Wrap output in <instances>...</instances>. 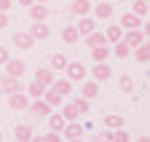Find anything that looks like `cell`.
Returning <instances> with one entry per match:
<instances>
[{
	"label": "cell",
	"instance_id": "1",
	"mask_svg": "<svg viewBox=\"0 0 150 142\" xmlns=\"http://www.w3.org/2000/svg\"><path fill=\"white\" fill-rule=\"evenodd\" d=\"M64 75H67V81H70V83H81V81H86L88 70H86V64H83V62H67Z\"/></svg>",
	"mask_w": 150,
	"mask_h": 142
},
{
	"label": "cell",
	"instance_id": "2",
	"mask_svg": "<svg viewBox=\"0 0 150 142\" xmlns=\"http://www.w3.org/2000/svg\"><path fill=\"white\" fill-rule=\"evenodd\" d=\"M27 110H30V113H32L35 118H46V115H48V113H51L54 107H51V105H48V102H46V99L40 97V99H30Z\"/></svg>",
	"mask_w": 150,
	"mask_h": 142
},
{
	"label": "cell",
	"instance_id": "3",
	"mask_svg": "<svg viewBox=\"0 0 150 142\" xmlns=\"http://www.w3.org/2000/svg\"><path fill=\"white\" fill-rule=\"evenodd\" d=\"M11 40H13V46H16V48H22V51H30V48L35 46V38H32L27 30L13 32V35H11Z\"/></svg>",
	"mask_w": 150,
	"mask_h": 142
},
{
	"label": "cell",
	"instance_id": "4",
	"mask_svg": "<svg viewBox=\"0 0 150 142\" xmlns=\"http://www.w3.org/2000/svg\"><path fill=\"white\" fill-rule=\"evenodd\" d=\"M0 91L3 94H13V91H22V78H11V75H0Z\"/></svg>",
	"mask_w": 150,
	"mask_h": 142
},
{
	"label": "cell",
	"instance_id": "5",
	"mask_svg": "<svg viewBox=\"0 0 150 142\" xmlns=\"http://www.w3.org/2000/svg\"><path fill=\"white\" fill-rule=\"evenodd\" d=\"M3 67H6V75H11V78H22V75L27 73V64H24L22 59H13V57H11Z\"/></svg>",
	"mask_w": 150,
	"mask_h": 142
},
{
	"label": "cell",
	"instance_id": "6",
	"mask_svg": "<svg viewBox=\"0 0 150 142\" xmlns=\"http://www.w3.org/2000/svg\"><path fill=\"white\" fill-rule=\"evenodd\" d=\"M91 75H94V81H97V83H105V81H110V78H112V70H110V64H107V62H94Z\"/></svg>",
	"mask_w": 150,
	"mask_h": 142
},
{
	"label": "cell",
	"instance_id": "7",
	"mask_svg": "<svg viewBox=\"0 0 150 142\" xmlns=\"http://www.w3.org/2000/svg\"><path fill=\"white\" fill-rule=\"evenodd\" d=\"M8 105H11V110H27V105H30V97L24 94V91H13V94H8Z\"/></svg>",
	"mask_w": 150,
	"mask_h": 142
},
{
	"label": "cell",
	"instance_id": "8",
	"mask_svg": "<svg viewBox=\"0 0 150 142\" xmlns=\"http://www.w3.org/2000/svg\"><path fill=\"white\" fill-rule=\"evenodd\" d=\"M62 137H64V139H78V137H83V123H78V121H67L64 129H62Z\"/></svg>",
	"mask_w": 150,
	"mask_h": 142
},
{
	"label": "cell",
	"instance_id": "9",
	"mask_svg": "<svg viewBox=\"0 0 150 142\" xmlns=\"http://www.w3.org/2000/svg\"><path fill=\"white\" fill-rule=\"evenodd\" d=\"M121 30H142V19L131 11H123L121 16Z\"/></svg>",
	"mask_w": 150,
	"mask_h": 142
},
{
	"label": "cell",
	"instance_id": "10",
	"mask_svg": "<svg viewBox=\"0 0 150 142\" xmlns=\"http://www.w3.org/2000/svg\"><path fill=\"white\" fill-rule=\"evenodd\" d=\"M54 78H56V75H54V70H51V67H38V73H35L32 81H38L43 88H48V86L54 83Z\"/></svg>",
	"mask_w": 150,
	"mask_h": 142
},
{
	"label": "cell",
	"instance_id": "11",
	"mask_svg": "<svg viewBox=\"0 0 150 142\" xmlns=\"http://www.w3.org/2000/svg\"><path fill=\"white\" fill-rule=\"evenodd\" d=\"M123 43H126L129 48H137L139 43H145V30H126Z\"/></svg>",
	"mask_w": 150,
	"mask_h": 142
},
{
	"label": "cell",
	"instance_id": "12",
	"mask_svg": "<svg viewBox=\"0 0 150 142\" xmlns=\"http://www.w3.org/2000/svg\"><path fill=\"white\" fill-rule=\"evenodd\" d=\"M48 13H51V8H46V3H32V6H30V16H32V22H46V19H48Z\"/></svg>",
	"mask_w": 150,
	"mask_h": 142
},
{
	"label": "cell",
	"instance_id": "13",
	"mask_svg": "<svg viewBox=\"0 0 150 142\" xmlns=\"http://www.w3.org/2000/svg\"><path fill=\"white\" fill-rule=\"evenodd\" d=\"M30 35L35 40H46L48 35H51V27L46 24V22H32V27H30Z\"/></svg>",
	"mask_w": 150,
	"mask_h": 142
},
{
	"label": "cell",
	"instance_id": "14",
	"mask_svg": "<svg viewBox=\"0 0 150 142\" xmlns=\"http://www.w3.org/2000/svg\"><path fill=\"white\" fill-rule=\"evenodd\" d=\"M75 30H78V35H83V38H86L88 32L97 30V22H94L91 16H78V24H75Z\"/></svg>",
	"mask_w": 150,
	"mask_h": 142
},
{
	"label": "cell",
	"instance_id": "15",
	"mask_svg": "<svg viewBox=\"0 0 150 142\" xmlns=\"http://www.w3.org/2000/svg\"><path fill=\"white\" fill-rule=\"evenodd\" d=\"M91 11H94L97 19H110L112 16V3L110 0H99V6H91Z\"/></svg>",
	"mask_w": 150,
	"mask_h": 142
},
{
	"label": "cell",
	"instance_id": "16",
	"mask_svg": "<svg viewBox=\"0 0 150 142\" xmlns=\"http://www.w3.org/2000/svg\"><path fill=\"white\" fill-rule=\"evenodd\" d=\"M13 137L19 142H30L32 139V126H30V123H16V126H13Z\"/></svg>",
	"mask_w": 150,
	"mask_h": 142
},
{
	"label": "cell",
	"instance_id": "17",
	"mask_svg": "<svg viewBox=\"0 0 150 142\" xmlns=\"http://www.w3.org/2000/svg\"><path fill=\"white\" fill-rule=\"evenodd\" d=\"M51 88H54L56 94H62V97H70V94H72V83H70L67 78H62V81H59V78H54Z\"/></svg>",
	"mask_w": 150,
	"mask_h": 142
},
{
	"label": "cell",
	"instance_id": "18",
	"mask_svg": "<svg viewBox=\"0 0 150 142\" xmlns=\"http://www.w3.org/2000/svg\"><path fill=\"white\" fill-rule=\"evenodd\" d=\"M70 13H72V16H88V13H91V3H88V0H72Z\"/></svg>",
	"mask_w": 150,
	"mask_h": 142
},
{
	"label": "cell",
	"instance_id": "19",
	"mask_svg": "<svg viewBox=\"0 0 150 142\" xmlns=\"http://www.w3.org/2000/svg\"><path fill=\"white\" fill-rule=\"evenodd\" d=\"M131 51H134V59L137 62H142V64H147L150 62V43L145 40V43H139L137 48H131Z\"/></svg>",
	"mask_w": 150,
	"mask_h": 142
},
{
	"label": "cell",
	"instance_id": "20",
	"mask_svg": "<svg viewBox=\"0 0 150 142\" xmlns=\"http://www.w3.org/2000/svg\"><path fill=\"white\" fill-rule=\"evenodd\" d=\"M91 59H94V62H107V59H110V43L94 46V48H91Z\"/></svg>",
	"mask_w": 150,
	"mask_h": 142
},
{
	"label": "cell",
	"instance_id": "21",
	"mask_svg": "<svg viewBox=\"0 0 150 142\" xmlns=\"http://www.w3.org/2000/svg\"><path fill=\"white\" fill-rule=\"evenodd\" d=\"M67 62H70V59H67L64 54H51V64H48V67L54 70V73H64Z\"/></svg>",
	"mask_w": 150,
	"mask_h": 142
},
{
	"label": "cell",
	"instance_id": "22",
	"mask_svg": "<svg viewBox=\"0 0 150 142\" xmlns=\"http://www.w3.org/2000/svg\"><path fill=\"white\" fill-rule=\"evenodd\" d=\"M121 38H123L121 24H110V27H107V32H105V40H107V43H118Z\"/></svg>",
	"mask_w": 150,
	"mask_h": 142
},
{
	"label": "cell",
	"instance_id": "23",
	"mask_svg": "<svg viewBox=\"0 0 150 142\" xmlns=\"http://www.w3.org/2000/svg\"><path fill=\"white\" fill-rule=\"evenodd\" d=\"M107 40H105V32H99V30H94V32H88L86 35V46L88 48H94V46H105Z\"/></svg>",
	"mask_w": 150,
	"mask_h": 142
},
{
	"label": "cell",
	"instance_id": "24",
	"mask_svg": "<svg viewBox=\"0 0 150 142\" xmlns=\"http://www.w3.org/2000/svg\"><path fill=\"white\" fill-rule=\"evenodd\" d=\"M110 54H112V57H118V59H126V57L131 54V48H129V46L123 43V38H121L118 43H112V48H110Z\"/></svg>",
	"mask_w": 150,
	"mask_h": 142
},
{
	"label": "cell",
	"instance_id": "25",
	"mask_svg": "<svg viewBox=\"0 0 150 142\" xmlns=\"http://www.w3.org/2000/svg\"><path fill=\"white\" fill-rule=\"evenodd\" d=\"M78 38H81V35H78V30H75V24H67V27L62 30V40H64L67 46L78 43Z\"/></svg>",
	"mask_w": 150,
	"mask_h": 142
},
{
	"label": "cell",
	"instance_id": "26",
	"mask_svg": "<svg viewBox=\"0 0 150 142\" xmlns=\"http://www.w3.org/2000/svg\"><path fill=\"white\" fill-rule=\"evenodd\" d=\"M81 83H83V97H86V99L99 97V83H97V81H81Z\"/></svg>",
	"mask_w": 150,
	"mask_h": 142
},
{
	"label": "cell",
	"instance_id": "27",
	"mask_svg": "<svg viewBox=\"0 0 150 142\" xmlns=\"http://www.w3.org/2000/svg\"><path fill=\"white\" fill-rule=\"evenodd\" d=\"M46 118H48V129H51V131H59V134H62V129H64V123H67V121L62 118V113H59V115H54V113H48Z\"/></svg>",
	"mask_w": 150,
	"mask_h": 142
},
{
	"label": "cell",
	"instance_id": "28",
	"mask_svg": "<svg viewBox=\"0 0 150 142\" xmlns=\"http://www.w3.org/2000/svg\"><path fill=\"white\" fill-rule=\"evenodd\" d=\"M59 107H62V118H64V121H78V118H81L72 102H64V105H59Z\"/></svg>",
	"mask_w": 150,
	"mask_h": 142
},
{
	"label": "cell",
	"instance_id": "29",
	"mask_svg": "<svg viewBox=\"0 0 150 142\" xmlns=\"http://www.w3.org/2000/svg\"><path fill=\"white\" fill-rule=\"evenodd\" d=\"M43 99H46V102L51 105V107H59V105H62V94H56L51 86H48L46 91H43Z\"/></svg>",
	"mask_w": 150,
	"mask_h": 142
},
{
	"label": "cell",
	"instance_id": "30",
	"mask_svg": "<svg viewBox=\"0 0 150 142\" xmlns=\"http://www.w3.org/2000/svg\"><path fill=\"white\" fill-rule=\"evenodd\" d=\"M110 142H129L131 137H129V131L121 126V129H110V137H107Z\"/></svg>",
	"mask_w": 150,
	"mask_h": 142
},
{
	"label": "cell",
	"instance_id": "31",
	"mask_svg": "<svg viewBox=\"0 0 150 142\" xmlns=\"http://www.w3.org/2000/svg\"><path fill=\"white\" fill-rule=\"evenodd\" d=\"M43 91H46V88H43L40 83H38V81H30V83H27V97H32V99H40V97H43Z\"/></svg>",
	"mask_w": 150,
	"mask_h": 142
},
{
	"label": "cell",
	"instance_id": "32",
	"mask_svg": "<svg viewBox=\"0 0 150 142\" xmlns=\"http://www.w3.org/2000/svg\"><path fill=\"white\" fill-rule=\"evenodd\" d=\"M121 126H126L123 115H105V129H121Z\"/></svg>",
	"mask_w": 150,
	"mask_h": 142
},
{
	"label": "cell",
	"instance_id": "33",
	"mask_svg": "<svg viewBox=\"0 0 150 142\" xmlns=\"http://www.w3.org/2000/svg\"><path fill=\"white\" fill-rule=\"evenodd\" d=\"M131 13H137L139 19H145L147 16V0H134L131 3Z\"/></svg>",
	"mask_w": 150,
	"mask_h": 142
},
{
	"label": "cell",
	"instance_id": "34",
	"mask_svg": "<svg viewBox=\"0 0 150 142\" xmlns=\"http://www.w3.org/2000/svg\"><path fill=\"white\" fill-rule=\"evenodd\" d=\"M70 102L75 105L78 115H88V99H86V97H75V99H70Z\"/></svg>",
	"mask_w": 150,
	"mask_h": 142
},
{
	"label": "cell",
	"instance_id": "35",
	"mask_svg": "<svg viewBox=\"0 0 150 142\" xmlns=\"http://www.w3.org/2000/svg\"><path fill=\"white\" fill-rule=\"evenodd\" d=\"M118 86H121V91H134V81H131V75H121L118 78Z\"/></svg>",
	"mask_w": 150,
	"mask_h": 142
},
{
	"label": "cell",
	"instance_id": "36",
	"mask_svg": "<svg viewBox=\"0 0 150 142\" xmlns=\"http://www.w3.org/2000/svg\"><path fill=\"white\" fill-rule=\"evenodd\" d=\"M43 142H62V134L59 131H48V134H43Z\"/></svg>",
	"mask_w": 150,
	"mask_h": 142
},
{
	"label": "cell",
	"instance_id": "37",
	"mask_svg": "<svg viewBox=\"0 0 150 142\" xmlns=\"http://www.w3.org/2000/svg\"><path fill=\"white\" fill-rule=\"evenodd\" d=\"M13 8V0H0V11H3V13H8Z\"/></svg>",
	"mask_w": 150,
	"mask_h": 142
},
{
	"label": "cell",
	"instance_id": "38",
	"mask_svg": "<svg viewBox=\"0 0 150 142\" xmlns=\"http://www.w3.org/2000/svg\"><path fill=\"white\" fill-rule=\"evenodd\" d=\"M8 59H11V54H8V51H6L3 46H0V67H3V64H6Z\"/></svg>",
	"mask_w": 150,
	"mask_h": 142
},
{
	"label": "cell",
	"instance_id": "39",
	"mask_svg": "<svg viewBox=\"0 0 150 142\" xmlns=\"http://www.w3.org/2000/svg\"><path fill=\"white\" fill-rule=\"evenodd\" d=\"M6 27H8V13L0 11V30H6Z\"/></svg>",
	"mask_w": 150,
	"mask_h": 142
},
{
	"label": "cell",
	"instance_id": "40",
	"mask_svg": "<svg viewBox=\"0 0 150 142\" xmlns=\"http://www.w3.org/2000/svg\"><path fill=\"white\" fill-rule=\"evenodd\" d=\"M32 3H35V0H19V6H24V8H30Z\"/></svg>",
	"mask_w": 150,
	"mask_h": 142
},
{
	"label": "cell",
	"instance_id": "41",
	"mask_svg": "<svg viewBox=\"0 0 150 142\" xmlns=\"http://www.w3.org/2000/svg\"><path fill=\"white\" fill-rule=\"evenodd\" d=\"M30 142H43V137H35V134H32V139H30Z\"/></svg>",
	"mask_w": 150,
	"mask_h": 142
},
{
	"label": "cell",
	"instance_id": "42",
	"mask_svg": "<svg viewBox=\"0 0 150 142\" xmlns=\"http://www.w3.org/2000/svg\"><path fill=\"white\" fill-rule=\"evenodd\" d=\"M137 142H150V137H139V139H137Z\"/></svg>",
	"mask_w": 150,
	"mask_h": 142
},
{
	"label": "cell",
	"instance_id": "43",
	"mask_svg": "<svg viewBox=\"0 0 150 142\" xmlns=\"http://www.w3.org/2000/svg\"><path fill=\"white\" fill-rule=\"evenodd\" d=\"M67 142H83V137H78V139H67Z\"/></svg>",
	"mask_w": 150,
	"mask_h": 142
},
{
	"label": "cell",
	"instance_id": "44",
	"mask_svg": "<svg viewBox=\"0 0 150 142\" xmlns=\"http://www.w3.org/2000/svg\"><path fill=\"white\" fill-rule=\"evenodd\" d=\"M35 3H48V0H35Z\"/></svg>",
	"mask_w": 150,
	"mask_h": 142
},
{
	"label": "cell",
	"instance_id": "45",
	"mask_svg": "<svg viewBox=\"0 0 150 142\" xmlns=\"http://www.w3.org/2000/svg\"><path fill=\"white\" fill-rule=\"evenodd\" d=\"M0 142H3V131H0Z\"/></svg>",
	"mask_w": 150,
	"mask_h": 142
},
{
	"label": "cell",
	"instance_id": "46",
	"mask_svg": "<svg viewBox=\"0 0 150 142\" xmlns=\"http://www.w3.org/2000/svg\"><path fill=\"white\" fill-rule=\"evenodd\" d=\"M118 3H126V0H118Z\"/></svg>",
	"mask_w": 150,
	"mask_h": 142
},
{
	"label": "cell",
	"instance_id": "47",
	"mask_svg": "<svg viewBox=\"0 0 150 142\" xmlns=\"http://www.w3.org/2000/svg\"><path fill=\"white\" fill-rule=\"evenodd\" d=\"M0 94H3V91H0Z\"/></svg>",
	"mask_w": 150,
	"mask_h": 142
}]
</instances>
